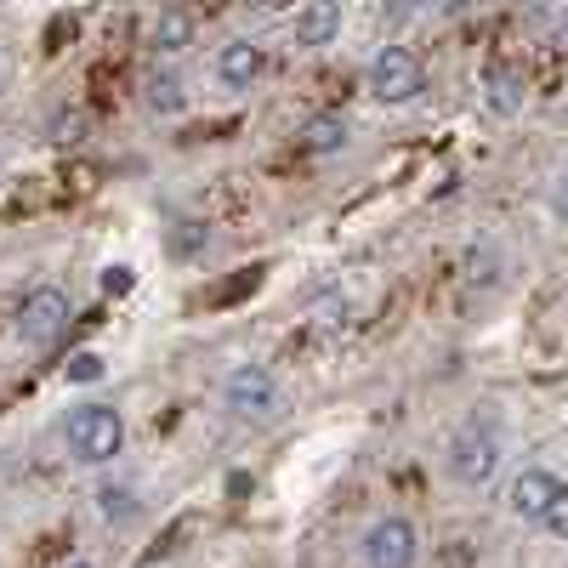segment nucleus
<instances>
[{
	"mask_svg": "<svg viewBox=\"0 0 568 568\" xmlns=\"http://www.w3.org/2000/svg\"><path fill=\"white\" fill-rule=\"evenodd\" d=\"M500 471H506V433H500V420L495 415H466L455 433L444 438V478L478 495V489L500 484Z\"/></svg>",
	"mask_w": 568,
	"mask_h": 568,
	"instance_id": "1",
	"label": "nucleus"
},
{
	"mask_svg": "<svg viewBox=\"0 0 568 568\" xmlns=\"http://www.w3.org/2000/svg\"><path fill=\"white\" fill-rule=\"evenodd\" d=\"M216 398H222V409L240 420V426H278L284 415H291V387H284L262 358L227 364Z\"/></svg>",
	"mask_w": 568,
	"mask_h": 568,
	"instance_id": "2",
	"label": "nucleus"
},
{
	"mask_svg": "<svg viewBox=\"0 0 568 568\" xmlns=\"http://www.w3.org/2000/svg\"><path fill=\"white\" fill-rule=\"evenodd\" d=\"M63 455L74 466H114L125 455V409L120 404H103V398H91V404H74L63 415Z\"/></svg>",
	"mask_w": 568,
	"mask_h": 568,
	"instance_id": "3",
	"label": "nucleus"
},
{
	"mask_svg": "<svg viewBox=\"0 0 568 568\" xmlns=\"http://www.w3.org/2000/svg\"><path fill=\"white\" fill-rule=\"evenodd\" d=\"M74 324V302L69 291H58V284H34V291L18 302V318H12V336L29 347V353H52Z\"/></svg>",
	"mask_w": 568,
	"mask_h": 568,
	"instance_id": "4",
	"label": "nucleus"
},
{
	"mask_svg": "<svg viewBox=\"0 0 568 568\" xmlns=\"http://www.w3.org/2000/svg\"><path fill=\"white\" fill-rule=\"evenodd\" d=\"M358 568H420V529L404 511L369 517L358 535Z\"/></svg>",
	"mask_w": 568,
	"mask_h": 568,
	"instance_id": "5",
	"label": "nucleus"
},
{
	"mask_svg": "<svg viewBox=\"0 0 568 568\" xmlns=\"http://www.w3.org/2000/svg\"><path fill=\"white\" fill-rule=\"evenodd\" d=\"M364 85H369L375 103L404 109V103H415V91H420V63L404 52V45H382V52L369 58V69H364Z\"/></svg>",
	"mask_w": 568,
	"mask_h": 568,
	"instance_id": "6",
	"label": "nucleus"
},
{
	"mask_svg": "<svg viewBox=\"0 0 568 568\" xmlns=\"http://www.w3.org/2000/svg\"><path fill=\"white\" fill-rule=\"evenodd\" d=\"M562 495V478L546 466H524V471H511L506 489H500V506L506 517H517V524H535L540 529V517L551 511V500Z\"/></svg>",
	"mask_w": 568,
	"mask_h": 568,
	"instance_id": "7",
	"label": "nucleus"
},
{
	"mask_svg": "<svg viewBox=\"0 0 568 568\" xmlns=\"http://www.w3.org/2000/svg\"><path fill=\"white\" fill-rule=\"evenodd\" d=\"M211 74H216V85H227V91H251V85L267 74V45L251 40V34L222 40L216 58H211Z\"/></svg>",
	"mask_w": 568,
	"mask_h": 568,
	"instance_id": "8",
	"label": "nucleus"
},
{
	"mask_svg": "<svg viewBox=\"0 0 568 568\" xmlns=\"http://www.w3.org/2000/svg\"><path fill=\"white\" fill-rule=\"evenodd\" d=\"M342 23H347V0H302L291 18V40L302 52H324V45L342 40Z\"/></svg>",
	"mask_w": 568,
	"mask_h": 568,
	"instance_id": "9",
	"label": "nucleus"
},
{
	"mask_svg": "<svg viewBox=\"0 0 568 568\" xmlns=\"http://www.w3.org/2000/svg\"><path fill=\"white\" fill-rule=\"evenodd\" d=\"M91 511H98V524H109V529H131L149 517V500H142V489L125 484V478H103L91 489Z\"/></svg>",
	"mask_w": 568,
	"mask_h": 568,
	"instance_id": "10",
	"label": "nucleus"
},
{
	"mask_svg": "<svg viewBox=\"0 0 568 568\" xmlns=\"http://www.w3.org/2000/svg\"><path fill=\"white\" fill-rule=\"evenodd\" d=\"M187 45H194V12L187 7H160V18L149 23V52L160 63H171V58L187 52Z\"/></svg>",
	"mask_w": 568,
	"mask_h": 568,
	"instance_id": "11",
	"label": "nucleus"
},
{
	"mask_svg": "<svg viewBox=\"0 0 568 568\" xmlns=\"http://www.w3.org/2000/svg\"><path fill=\"white\" fill-rule=\"evenodd\" d=\"M347 142H353V125H347L342 114H313V120L296 131V149H302V154H313V160L342 154Z\"/></svg>",
	"mask_w": 568,
	"mask_h": 568,
	"instance_id": "12",
	"label": "nucleus"
},
{
	"mask_svg": "<svg viewBox=\"0 0 568 568\" xmlns=\"http://www.w3.org/2000/svg\"><path fill=\"white\" fill-rule=\"evenodd\" d=\"M142 103H149V114H160V120L182 114V109H187L182 74H176V69H160V74H149V85H142Z\"/></svg>",
	"mask_w": 568,
	"mask_h": 568,
	"instance_id": "13",
	"label": "nucleus"
},
{
	"mask_svg": "<svg viewBox=\"0 0 568 568\" xmlns=\"http://www.w3.org/2000/svg\"><path fill=\"white\" fill-rule=\"evenodd\" d=\"M109 375V358L98 353V347H80V353H69V364H63V382L69 387H98Z\"/></svg>",
	"mask_w": 568,
	"mask_h": 568,
	"instance_id": "14",
	"label": "nucleus"
},
{
	"mask_svg": "<svg viewBox=\"0 0 568 568\" xmlns=\"http://www.w3.org/2000/svg\"><path fill=\"white\" fill-rule=\"evenodd\" d=\"M500 267H506L500 251H484V256L471 251V256H466V278H471V284H500Z\"/></svg>",
	"mask_w": 568,
	"mask_h": 568,
	"instance_id": "15",
	"label": "nucleus"
},
{
	"mask_svg": "<svg viewBox=\"0 0 568 568\" xmlns=\"http://www.w3.org/2000/svg\"><path fill=\"white\" fill-rule=\"evenodd\" d=\"M540 529H546L551 540H568V484H562V495L551 500V511L540 517Z\"/></svg>",
	"mask_w": 568,
	"mask_h": 568,
	"instance_id": "16",
	"label": "nucleus"
},
{
	"mask_svg": "<svg viewBox=\"0 0 568 568\" xmlns=\"http://www.w3.org/2000/svg\"><path fill=\"white\" fill-rule=\"evenodd\" d=\"M404 18H415V0H382V23L398 29Z\"/></svg>",
	"mask_w": 568,
	"mask_h": 568,
	"instance_id": "17",
	"label": "nucleus"
},
{
	"mask_svg": "<svg viewBox=\"0 0 568 568\" xmlns=\"http://www.w3.org/2000/svg\"><path fill=\"white\" fill-rule=\"evenodd\" d=\"M551 216H557V222L568 227V171H562V176L551 182Z\"/></svg>",
	"mask_w": 568,
	"mask_h": 568,
	"instance_id": "18",
	"label": "nucleus"
},
{
	"mask_svg": "<svg viewBox=\"0 0 568 568\" xmlns=\"http://www.w3.org/2000/svg\"><path fill=\"white\" fill-rule=\"evenodd\" d=\"M103 284H109V291H125V284H131V267H109Z\"/></svg>",
	"mask_w": 568,
	"mask_h": 568,
	"instance_id": "19",
	"label": "nucleus"
},
{
	"mask_svg": "<svg viewBox=\"0 0 568 568\" xmlns=\"http://www.w3.org/2000/svg\"><path fill=\"white\" fill-rule=\"evenodd\" d=\"M7 80H12V58L0 52V91H7Z\"/></svg>",
	"mask_w": 568,
	"mask_h": 568,
	"instance_id": "20",
	"label": "nucleus"
},
{
	"mask_svg": "<svg viewBox=\"0 0 568 568\" xmlns=\"http://www.w3.org/2000/svg\"><path fill=\"white\" fill-rule=\"evenodd\" d=\"M58 568H98V562H91V557H69V562H58Z\"/></svg>",
	"mask_w": 568,
	"mask_h": 568,
	"instance_id": "21",
	"label": "nucleus"
},
{
	"mask_svg": "<svg viewBox=\"0 0 568 568\" xmlns=\"http://www.w3.org/2000/svg\"><path fill=\"white\" fill-rule=\"evenodd\" d=\"M0 171H7V149H0Z\"/></svg>",
	"mask_w": 568,
	"mask_h": 568,
	"instance_id": "22",
	"label": "nucleus"
},
{
	"mask_svg": "<svg viewBox=\"0 0 568 568\" xmlns=\"http://www.w3.org/2000/svg\"><path fill=\"white\" fill-rule=\"evenodd\" d=\"M165 568H182V562H165Z\"/></svg>",
	"mask_w": 568,
	"mask_h": 568,
	"instance_id": "23",
	"label": "nucleus"
}]
</instances>
